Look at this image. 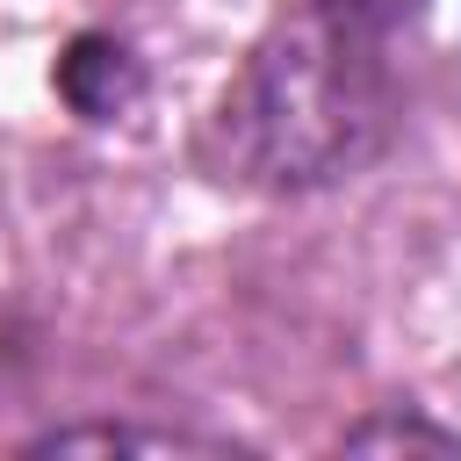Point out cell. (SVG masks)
Returning a JSON list of instances; mask_svg holds the SVG:
<instances>
[{
  "label": "cell",
  "instance_id": "5",
  "mask_svg": "<svg viewBox=\"0 0 461 461\" xmlns=\"http://www.w3.org/2000/svg\"><path fill=\"white\" fill-rule=\"evenodd\" d=\"M339 447H353V454H367V447H432V454H454L461 447V432H447V425H425V418H360Z\"/></svg>",
  "mask_w": 461,
  "mask_h": 461
},
{
  "label": "cell",
  "instance_id": "4",
  "mask_svg": "<svg viewBox=\"0 0 461 461\" xmlns=\"http://www.w3.org/2000/svg\"><path fill=\"white\" fill-rule=\"evenodd\" d=\"M324 22H339V29H353V36H367V43H396L418 14H425V0H310Z\"/></svg>",
  "mask_w": 461,
  "mask_h": 461
},
{
  "label": "cell",
  "instance_id": "2",
  "mask_svg": "<svg viewBox=\"0 0 461 461\" xmlns=\"http://www.w3.org/2000/svg\"><path fill=\"white\" fill-rule=\"evenodd\" d=\"M50 86H58V101H65L79 122H122V115L144 101V58H137L122 36H108V29H79V36L58 50Z\"/></svg>",
  "mask_w": 461,
  "mask_h": 461
},
{
  "label": "cell",
  "instance_id": "1",
  "mask_svg": "<svg viewBox=\"0 0 461 461\" xmlns=\"http://www.w3.org/2000/svg\"><path fill=\"white\" fill-rule=\"evenodd\" d=\"M396 122L389 43H367L317 7L281 14L202 115L194 158L223 187L310 194L360 173Z\"/></svg>",
  "mask_w": 461,
  "mask_h": 461
},
{
  "label": "cell",
  "instance_id": "3",
  "mask_svg": "<svg viewBox=\"0 0 461 461\" xmlns=\"http://www.w3.org/2000/svg\"><path fill=\"white\" fill-rule=\"evenodd\" d=\"M29 454H230V439L180 432V425H50L29 439Z\"/></svg>",
  "mask_w": 461,
  "mask_h": 461
}]
</instances>
